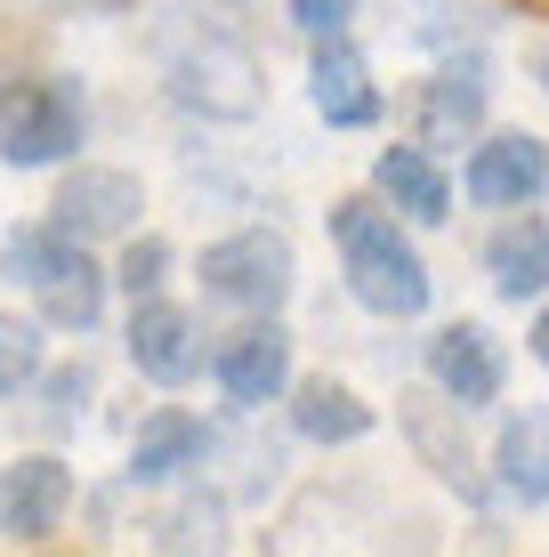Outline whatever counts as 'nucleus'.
Returning a JSON list of instances; mask_svg holds the SVG:
<instances>
[{"instance_id": "nucleus-25", "label": "nucleus", "mask_w": 549, "mask_h": 557, "mask_svg": "<svg viewBox=\"0 0 549 557\" xmlns=\"http://www.w3.org/2000/svg\"><path fill=\"white\" fill-rule=\"evenodd\" d=\"M355 9H364V0H291V25L308 33V41H332V33L355 25Z\"/></svg>"}, {"instance_id": "nucleus-14", "label": "nucleus", "mask_w": 549, "mask_h": 557, "mask_svg": "<svg viewBox=\"0 0 549 557\" xmlns=\"http://www.w3.org/2000/svg\"><path fill=\"white\" fill-rule=\"evenodd\" d=\"M211 460V429H202L195 412L162 405L138 420V436H129V485H178L186 469H202Z\"/></svg>"}, {"instance_id": "nucleus-9", "label": "nucleus", "mask_w": 549, "mask_h": 557, "mask_svg": "<svg viewBox=\"0 0 549 557\" xmlns=\"http://www.w3.org/2000/svg\"><path fill=\"white\" fill-rule=\"evenodd\" d=\"M549 186V146L534 129H501V138H485L469 153L461 170V195L477 210H534V195Z\"/></svg>"}, {"instance_id": "nucleus-21", "label": "nucleus", "mask_w": 549, "mask_h": 557, "mask_svg": "<svg viewBox=\"0 0 549 557\" xmlns=\"http://www.w3.org/2000/svg\"><path fill=\"white\" fill-rule=\"evenodd\" d=\"M41 363H49V323L41 315H0V405H16L41 380Z\"/></svg>"}, {"instance_id": "nucleus-7", "label": "nucleus", "mask_w": 549, "mask_h": 557, "mask_svg": "<svg viewBox=\"0 0 549 557\" xmlns=\"http://www.w3.org/2000/svg\"><path fill=\"white\" fill-rule=\"evenodd\" d=\"M65 509H73V469L57 453H16L0 469V542H16V549L49 542L65 525Z\"/></svg>"}, {"instance_id": "nucleus-19", "label": "nucleus", "mask_w": 549, "mask_h": 557, "mask_svg": "<svg viewBox=\"0 0 549 557\" xmlns=\"http://www.w3.org/2000/svg\"><path fill=\"white\" fill-rule=\"evenodd\" d=\"M485 275H494L501 299H541L549 292V219H509L494 243H485Z\"/></svg>"}, {"instance_id": "nucleus-10", "label": "nucleus", "mask_w": 549, "mask_h": 557, "mask_svg": "<svg viewBox=\"0 0 549 557\" xmlns=\"http://www.w3.org/2000/svg\"><path fill=\"white\" fill-rule=\"evenodd\" d=\"M485 57H452L437 82H421V98H412V138L428 153H452V146H477L485 129Z\"/></svg>"}, {"instance_id": "nucleus-2", "label": "nucleus", "mask_w": 549, "mask_h": 557, "mask_svg": "<svg viewBox=\"0 0 549 557\" xmlns=\"http://www.w3.org/2000/svg\"><path fill=\"white\" fill-rule=\"evenodd\" d=\"M89 138V98L73 73H33L0 89V162L9 170H57Z\"/></svg>"}, {"instance_id": "nucleus-15", "label": "nucleus", "mask_w": 549, "mask_h": 557, "mask_svg": "<svg viewBox=\"0 0 549 557\" xmlns=\"http://www.w3.org/2000/svg\"><path fill=\"white\" fill-rule=\"evenodd\" d=\"M105 292H113V275L89 259V243H73V251L57 259L41 283H33V299H41V323H49V332H98Z\"/></svg>"}, {"instance_id": "nucleus-1", "label": "nucleus", "mask_w": 549, "mask_h": 557, "mask_svg": "<svg viewBox=\"0 0 549 557\" xmlns=\"http://www.w3.org/2000/svg\"><path fill=\"white\" fill-rule=\"evenodd\" d=\"M332 243H339V275H348L355 307L404 323L428 307V259L412 251V235L396 226V210H380L372 195H339L332 202Z\"/></svg>"}, {"instance_id": "nucleus-24", "label": "nucleus", "mask_w": 549, "mask_h": 557, "mask_svg": "<svg viewBox=\"0 0 549 557\" xmlns=\"http://www.w3.org/2000/svg\"><path fill=\"white\" fill-rule=\"evenodd\" d=\"M113 283H122L129 299H154L170 283V243L162 235H122V267H113Z\"/></svg>"}, {"instance_id": "nucleus-5", "label": "nucleus", "mask_w": 549, "mask_h": 557, "mask_svg": "<svg viewBox=\"0 0 549 557\" xmlns=\"http://www.w3.org/2000/svg\"><path fill=\"white\" fill-rule=\"evenodd\" d=\"M138 210H146V186L129 178V170H113V162H73L65 178H57L49 219L65 226L73 243H122V235H138Z\"/></svg>"}, {"instance_id": "nucleus-16", "label": "nucleus", "mask_w": 549, "mask_h": 557, "mask_svg": "<svg viewBox=\"0 0 549 557\" xmlns=\"http://www.w3.org/2000/svg\"><path fill=\"white\" fill-rule=\"evenodd\" d=\"M494 485L509 493V502L541 509L549 502V405H525L501 420L494 436Z\"/></svg>"}, {"instance_id": "nucleus-13", "label": "nucleus", "mask_w": 549, "mask_h": 557, "mask_svg": "<svg viewBox=\"0 0 549 557\" xmlns=\"http://www.w3.org/2000/svg\"><path fill=\"white\" fill-rule=\"evenodd\" d=\"M308 106L324 113L332 129H372L380 122V89H372V65L348 33L315 41V65H308Z\"/></svg>"}, {"instance_id": "nucleus-6", "label": "nucleus", "mask_w": 549, "mask_h": 557, "mask_svg": "<svg viewBox=\"0 0 549 557\" xmlns=\"http://www.w3.org/2000/svg\"><path fill=\"white\" fill-rule=\"evenodd\" d=\"M211 380H219L226 405H242V412L291 396V332H283L275 315H251L242 332H226L211 348Z\"/></svg>"}, {"instance_id": "nucleus-18", "label": "nucleus", "mask_w": 549, "mask_h": 557, "mask_svg": "<svg viewBox=\"0 0 549 557\" xmlns=\"http://www.w3.org/2000/svg\"><path fill=\"white\" fill-rule=\"evenodd\" d=\"M372 186H380L404 219H421V226L452 219V178H445V162H437L421 138H412V146H388L380 162H372Z\"/></svg>"}, {"instance_id": "nucleus-29", "label": "nucleus", "mask_w": 549, "mask_h": 557, "mask_svg": "<svg viewBox=\"0 0 549 557\" xmlns=\"http://www.w3.org/2000/svg\"><path fill=\"white\" fill-rule=\"evenodd\" d=\"M98 9H122V0H98Z\"/></svg>"}, {"instance_id": "nucleus-26", "label": "nucleus", "mask_w": 549, "mask_h": 557, "mask_svg": "<svg viewBox=\"0 0 549 557\" xmlns=\"http://www.w3.org/2000/svg\"><path fill=\"white\" fill-rule=\"evenodd\" d=\"M534 363H541V372H549V307H541V315H534Z\"/></svg>"}, {"instance_id": "nucleus-22", "label": "nucleus", "mask_w": 549, "mask_h": 557, "mask_svg": "<svg viewBox=\"0 0 549 557\" xmlns=\"http://www.w3.org/2000/svg\"><path fill=\"white\" fill-rule=\"evenodd\" d=\"M65 251H73V235H65L57 219H41V226H9V235H0V275L33 292V283H41Z\"/></svg>"}, {"instance_id": "nucleus-11", "label": "nucleus", "mask_w": 549, "mask_h": 557, "mask_svg": "<svg viewBox=\"0 0 549 557\" xmlns=\"http://www.w3.org/2000/svg\"><path fill=\"white\" fill-rule=\"evenodd\" d=\"M129 363H138V380H154V388H186V380L202 372V332L195 315H186L178 299H129Z\"/></svg>"}, {"instance_id": "nucleus-8", "label": "nucleus", "mask_w": 549, "mask_h": 557, "mask_svg": "<svg viewBox=\"0 0 549 557\" xmlns=\"http://www.w3.org/2000/svg\"><path fill=\"white\" fill-rule=\"evenodd\" d=\"M396 420H404V436H412V453H421V469H437L461 502H485L494 493V476H477V453H469V436H461V405L437 388H404L396 396Z\"/></svg>"}, {"instance_id": "nucleus-27", "label": "nucleus", "mask_w": 549, "mask_h": 557, "mask_svg": "<svg viewBox=\"0 0 549 557\" xmlns=\"http://www.w3.org/2000/svg\"><path fill=\"white\" fill-rule=\"evenodd\" d=\"M517 9H525V16H549V0H517Z\"/></svg>"}, {"instance_id": "nucleus-23", "label": "nucleus", "mask_w": 549, "mask_h": 557, "mask_svg": "<svg viewBox=\"0 0 549 557\" xmlns=\"http://www.w3.org/2000/svg\"><path fill=\"white\" fill-rule=\"evenodd\" d=\"M154 549H226V509L219 502H178L154 525Z\"/></svg>"}, {"instance_id": "nucleus-20", "label": "nucleus", "mask_w": 549, "mask_h": 557, "mask_svg": "<svg viewBox=\"0 0 549 557\" xmlns=\"http://www.w3.org/2000/svg\"><path fill=\"white\" fill-rule=\"evenodd\" d=\"M41 405L25 412L33 436H73V420L89 412V396H98V380H89V363H41Z\"/></svg>"}, {"instance_id": "nucleus-28", "label": "nucleus", "mask_w": 549, "mask_h": 557, "mask_svg": "<svg viewBox=\"0 0 549 557\" xmlns=\"http://www.w3.org/2000/svg\"><path fill=\"white\" fill-rule=\"evenodd\" d=\"M534 82H541V89H549V49H541V65H534Z\"/></svg>"}, {"instance_id": "nucleus-17", "label": "nucleus", "mask_w": 549, "mask_h": 557, "mask_svg": "<svg viewBox=\"0 0 549 557\" xmlns=\"http://www.w3.org/2000/svg\"><path fill=\"white\" fill-rule=\"evenodd\" d=\"M372 420L380 412H372L348 380H332V372L291 380V429L308 436V445H355V436H372Z\"/></svg>"}, {"instance_id": "nucleus-12", "label": "nucleus", "mask_w": 549, "mask_h": 557, "mask_svg": "<svg viewBox=\"0 0 549 557\" xmlns=\"http://www.w3.org/2000/svg\"><path fill=\"white\" fill-rule=\"evenodd\" d=\"M428 380H437L461 412H485L501 396V380H509L501 339L485 332V323H445V332L428 339Z\"/></svg>"}, {"instance_id": "nucleus-3", "label": "nucleus", "mask_w": 549, "mask_h": 557, "mask_svg": "<svg viewBox=\"0 0 549 557\" xmlns=\"http://www.w3.org/2000/svg\"><path fill=\"white\" fill-rule=\"evenodd\" d=\"M170 98L202 122H251L267 106V65L235 41V33H195L170 57Z\"/></svg>"}, {"instance_id": "nucleus-4", "label": "nucleus", "mask_w": 549, "mask_h": 557, "mask_svg": "<svg viewBox=\"0 0 549 557\" xmlns=\"http://www.w3.org/2000/svg\"><path fill=\"white\" fill-rule=\"evenodd\" d=\"M202 292L219 307H242V315H275L283 299H291L299 283V259H291V235H275V226H235V235L202 243Z\"/></svg>"}]
</instances>
